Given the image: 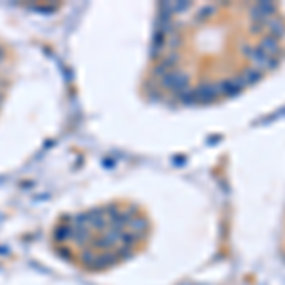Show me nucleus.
Wrapping results in <instances>:
<instances>
[{"mask_svg": "<svg viewBox=\"0 0 285 285\" xmlns=\"http://www.w3.org/2000/svg\"><path fill=\"white\" fill-rule=\"evenodd\" d=\"M251 57V61L257 65V67H261V69H272V67H276V59H272L270 55H266L261 48H253L251 52H247Z\"/></svg>", "mask_w": 285, "mask_h": 285, "instance_id": "nucleus-1", "label": "nucleus"}, {"mask_svg": "<svg viewBox=\"0 0 285 285\" xmlns=\"http://www.w3.org/2000/svg\"><path fill=\"white\" fill-rule=\"evenodd\" d=\"M242 88H244L242 76H240V78H228V80H224V82L219 86V89H221L223 93H226V95H236Z\"/></svg>", "mask_w": 285, "mask_h": 285, "instance_id": "nucleus-2", "label": "nucleus"}, {"mask_svg": "<svg viewBox=\"0 0 285 285\" xmlns=\"http://www.w3.org/2000/svg\"><path fill=\"white\" fill-rule=\"evenodd\" d=\"M259 48H261V50H263V52H265L266 55H270V57H272L274 54H278V52H280L278 40H276L274 36H266V38H263V40H261V46H259Z\"/></svg>", "mask_w": 285, "mask_h": 285, "instance_id": "nucleus-3", "label": "nucleus"}, {"mask_svg": "<svg viewBox=\"0 0 285 285\" xmlns=\"http://www.w3.org/2000/svg\"><path fill=\"white\" fill-rule=\"evenodd\" d=\"M242 80H244V86L245 84H255L261 80V72L255 71V69H247V71L242 74Z\"/></svg>", "mask_w": 285, "mask_h": 285, "instance_id": "nucleus-4", "label": "nucleus"}, {"mask_svg": "<svg viewBox=\"0 0 285 285\" xmlns=\"http://www.w3.org/2000/svg\"><path fill=\"white\" fill-rule=\"evenodd\" d=\"M270 29H272V31L276 29V35H278V36H284L285 27L282 25V23H280V21H276V19H274V21H270Z\"/></svg>", "mask_w": 285, "mask_h": 285, "instance_id": "nucleus-5", "label": "nucleus"}]
</instances>
